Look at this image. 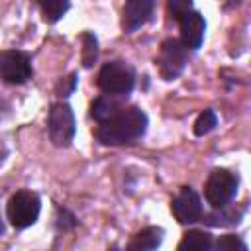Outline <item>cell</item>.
Listing matches in <instances>:
<instances>
[{
  "label": "cell",
  "mask_w": 251,
  "mask_h": 251,
  "mask_svg": "<svg viewBox=\"0 0 251 251\" xmlns=\"http://www.w3.org/2000/svg\"><path fill=\"white\" fill-rule=\"evenodd\" d=\"M135 84V75L124 61L106 63L98 73V86L110 96H127Z\"/></svg>",
  "instance_id": "2"
},
{
  "label": "cell",
  "mask_w": 251,
  "mask_h": 251,
  "mask_svg": "<svg viewBox=\"0 0 251 251\" xmlns=\"http://www.w3.org/2000/svg\"><path fill=\"white\" fill-rule=\"evenodd\" d=\"M212 245H214V241L208 233L192 229V231H186L182 235L178 249L180 251H208V249H212Z\"/></svg>",
  "instance_id": "12"
},
{
  "label": "cell",
  "mask_w": 251,
  "mask_h": 251,
  "mask_svg": "<svg viewBox=\"0 0 251 251\" xmlns=\"http://www.w3.org/2000/svg\"><path fill=\"white\" fill-rule=\"evenodd\" d=\"M35 2L43 14V20L49 24H55L57 20H61L69 10V0H35Z\"/></svg>",
  "instance_id": "14"
},
{
  "label": "cell",
  "mask_w": 251,
  "mask_h": 251,
  "mask_svg": "<svg viewBox=\"0 0 251 251\" xmlns=\"http://www.w3.org/2000/svg\"><path fill=\"white\" fill-rule=\"evenodd\" d=\"M163 241V229L161 227H145L141 229L129 243V249L133 251H149L159 247Z\"/></svg>",
  "instance_id": "11"
},
{
  "label": "cell",
  "mask_w": 251,
  "mask_h": 251,
  "mask_svg": "<svg viewBox=\"0 0 251 251\" xmlns=\"http://www.w3.org/2000/svg\"><path fill=\"white\" fill-rule=\"evenodd\" d=\"M155 0H127L122 12V27L126 31H135L153 14Z\"/></svg>",
  "instance_id": "9"
},
{
  "label": "cell",
  "mask_w": 251,
  "mask_h": 251,
  "mask_svg": "<svg viewBox=\"0 0 251 251\" xmlns=\"http://www.w3.org/2000/svg\"><path fill=\"white\" fill-rule=\"evenodd\" d=\"M216 249H220V251H245L247 245L237 235H222L216 241Z\"/></svg>",
  "instance_id": "17"
},
{
  "label": "cell",
  "mask_w": 251,
  "mask_h": 251,
  "mask_svg": "<svg viewBox=\"0 0 251 251\" xmlns=\"http://www.w3.org/2000/svg\"><path fill=\"white\" fill-rule=\"evenodd\" d=\"M120 112V104L114 100V96H98L94 102H92V106H90V114H92V118L94 120H98V122H106V120H110L112 116H116Z\"/></svg>",
  "instance_id": "13"
},
{
  "label": "cell",
  "mask_w": 251,
  "mask_h": 251,
  "mask_svg": "<svg viewBox=\"0 0 251 251\" xmlns=\"http://www.w3.org/2000/svg\"><path fill=\"white\" fill-rule=\"evenodd\" d=\"M167 10H169L171 18L180 20L184 14H188L192 10V0H169L167 2Z\"/></svg>",
  "instance_id": "19"
},
{
  "label": "cell",
  "mask_w": 251,
  "mask_h": 251,
  "mask_svg": "<svg viewBox=\"0 0 251 251\" xmlns=\"http://www.w3.org/2000/svg\"><path fill=\"white\" fill-rule=\"evenodd\" d=\"M0 76L8 84H24L31 76L29 57L22 51H2L0 53Z\"/></svg>",
  "instance_id": "7"
},
{
  "label": "cell",
  "mask_w": 251,
  "mask_h": 251,
  "mask_svg": "<svg viewBox=\"0 0 251 251\" xmlns=\"http://www.w3.org/2000/svg\"><path fill=\"white\" fill-rule=\"evenodd\" d=\"M237 192V176L226 169H216L206 182V200L212 208H224Z\"/></svg>",
  "instance_id": "5"
},
{
  "label": "cell",
  "mask_w": 251,
  "mask_h": 251,
  "mask_svg": "<svg viewBox=\"0 0 251 251\" xmlns=\"http://www.w3.org/2000/svg\"><path fill=\"white\" fill-rule=\"evenodd\" d=\"M4 231V224H2V220H0V233Z\"/></svg>",
  "instance_id": "21"
},
{
  "label": "cell",
  "mask_w": 251,
  "mask_h": 251,
  "mask_svg": "<svg viewBox=\"0 0 251 251\" xmlns=\"http://www.w3.org/2000/svg\"><path fill=\"white\" fill-rule=\"evenodd\" d=\"M157 63H159V73H161V76L165 80L176 78L184 71V67L188 63V53H186L184 43L178 41V39L163 41L159 57H157Z\"/></svg>",
  "instance_id": "6"
},
{
  "label": "cell",
  "mask_w": 251,
  "mask_h": 251,
  "mask_svg": "<svg viewBox=\"0 0 251 251\" xmlns=\"http://www.w3.org/2000/svg\"><path fill=\"white\" fill-rule=\"evenodd\" d=\"M147 129V116L139 108L120 110L106 122H100L94 135L104 145H122L139 139Z\"/></svg>",
  "instance_id": "1"
},
{
  "label": "cell",
  "mask_w": 251,
  "mask_h": 251,
  "mask_svg": "<svg viewBox=\"0 0 251 251\" xmlns=\"http://www.w3.org/2000/svg\"><path fill=\"white\" fill-rule=\"evenodd\" d=\"M180 35H182V43L188 49H198L204 41V31H206V22L198 12H188L184 14L180 20Z\"/></svg>",
  "instance_id": "10"
},
{
  "label": "cell",
  "mask_w": 251,
  "mask_h": 251,
  "mask_svg": "<svg viewBox=\"0 0 251 251\" xmlns=\"http://www.w3.org/2000/svg\"><path fill=\"white\" fill-rule=\"evenodd\" d=\"M84 41V49H82V65L84 67H92L96 57H98V45H96V37L92 33H84L82 35Z\"/></svg>",
  "instance_id": "16"
},
{
  "label": "cell",
  "mask_w": 251,
  "mask_h": 251,
  "mask_svg": "<svg viewBox=\"0 0 251 251\" xmlns=\"http://www.w3.org/2000/svg\"><path fill=\"white\" fill-rule=\"evenodd\" d=\"M75 116L69 104H55L49 110L47 118V131L49 139L57 147H67L75 137Z\"/></svg>",
  "instance_id": "4"
},
{
  "label": "cell",
  "mask_w": 251,
  "mask_h": 251,
  "mask_svg": "<svg viewBox=\"0 0 251 251\" xmlns=\"http://www.w3.org/2000/svg\"><path fill=\"white\" fill-rule=\"evenodd\" d=\"M4 153H6V151H4V145H2V141H0V161L4 159Z\"/></svg>",
  "instance_id": "20"
},
{
  "label": "cell",
  "mask_w": 251,
  "mask_h": 251,
  "mask_svg": "<svg viewBox=\"0 0 251 251\" xmlns=\"http://www.w3.org/2000/svg\"><path fill=\"white\" fill-rule=\"evenodd\" d=\"M216 124H218V118H216L214 110H204L194 122V133L196 135H206L216 127Z\"/></svg>",
  "instance_id": "15"
},
{
  "label": "cell",
  "mask_w": 251,
  "mask_h": 251,
  "mask_svg": "<svg viewBox=\"0 0 251 251\" xmlns=\"http://www.w3.org/2000/svg\"><path fill=\"white\" fill-rule=\"evenodd\" d=\"M173 216L180 222V224H192L196 220L202 218V202L200 196L192 190V188H182L176 198L171 204Z\"/></svg>",
  "instance_id": "8"
},
{
  "label": "cell",
  "mask_w": 251,
  "mask_h": 251,
  "mask_svg": "<svg viewBox=\"0 0 251 251\" xmlns=\"http://www.w3.org/2000/svg\"><path fill=\"white\" fill-rule=\"evenodd\" d=\"M39 196L31 190H18L16 194H12V198L8 200V220L14 227L24 229L29 227L31 224H35L37 216H39Z\"/></svg>",
  "instance_id": "3"
},
{
  "label": "cell",
  "mask_w": 251,
  "mask_h": 251,
  "mask_svg": "<svg viewBox=\"0 0 251 251\" xmlns=\"http://www.w3.org/2000/svg\"><path fill=\"white\" fill-rule=\"evenodd\" d=\"M220 210V214H214V216H208V224L212 226H227V224H237L239 218H241V212H222V208H216Z\"/></svg>",
  "instance_id": "18"
}]
</instances>
